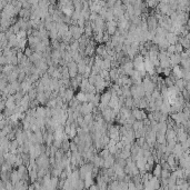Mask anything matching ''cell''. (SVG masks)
Segmentation results:
<instances>
[{
  "mask_svg": "<svg viewBox=\"0 0 190 190\" xmlns=\"http://www.w3.org/2000/svg\"><path fill=\"white\" fill-rule=\"evenodd\" d=\"M131 115L136 120H143V119L147 118V115L146 112L143 111V109H139L137 107H135V108L132 107L131 108Z\"/></svg>",
  "mask_w": 190,
  "mask_h": 190,
  "instance_id": "obj_1",
  "label": "cell"
},
{
  "mask_svg": "<svg viewBox=\"0 0 190 190\" xmlns=\"http://www.w3.org/2000/svg\"><path fill=\"white\" fill-rule=\"evenodd\" d=\"M146 20L148 25V30H156V28L158 27V20L155 15H148Z\"/></svg>",
  "mask_w": 190,
  "mask_h": 190,
  "instance_id": "obj_2",
  "label": "cell"
},
{
  "mask_svg": "<svg viewBox=\"0 0 190 190\" xmlns=\"http://www.w3.org/2000/svg\"><path fill=\"white\" fill-rule=\"evenodd\" d=\"M67 68H68V72H69V76L70 78H75L76 76L78 75V69H77V63L73 61H70L68 62L66 65Z\"/></svg>",
  "mask_w": 190,
  "mask_h": 190,
  "instance_id": "obj_3",
  "label": "cell"
},
{
  "mask_svg": "<svg viewBox=\"0 0 190 190\" xmlns=\"http://www.w3.org/2000/svg\"><path fill=\"white\" fill-rule=\"evenodd\" d=\"M169 62H170V67H173L176 65H180V62H181V56L180 54H171V55H169Z\"/></svg>",
  "mask_w": 190,
  "mask_h": 190,
  "instance_id": "obj_4",
  "label": "cell"
},
{
  "mask_svg": "<svg viewBox=\"0 0 190 190\" xmlns=\"http://www.w3.org/2000/svg\"><path fill=\"white\" fill-rule=\"evenodd\" d=\"M116 162V158L113 155L110 154L109 156H107L105 159H103V168H111L113 166V164Z\"/></svg>",
  "mask_w": 190,
  "mask_h": 190,
  "instance_id": "obj_5",
  "label": "cell"
},
{
  "mask_svg": "<svg viewBox=\"0 0 190 190\" xmlns=\"http://www.w3.org/2000/svg\"><path fill=\"white\" fill-rule=\"evenodd\" d=\"M164 38H166V40L168 41L169 44H176L177 41H178V36H176L175 33L170 32V31H168V32L166 33Z\"/></svg>",
  "mask_w": 190,
  "mask_h": 190,
  "instance_id": "obj_6",
  "label": "cell"
},
{
  "mask_svg": "<svg viewBox=\"0 0 190 190\" xmlns=\"http://www.w3.org/2000/svg\"><path fill=\"white\" fill-rule=\"evenodd\" d=\"M30 15H31V11H30V9H27V8H21L20 11L18 12L19 18H23L27 19V20L30 18Z\"/></svg>",
  "mask_w": 190,
  "mask_h": 190,
  "instance_id": "obj_7",
  "label": "cell"
},
{
  "mask_svg": "<svg viewBox=\"0 0 190 190\" xmlns=\"http://www.w3.org/2000/svg\"><path fill=\"white\" fill-rule=\"evenodd\" d=\"M161 170H162V167H161V164L159 162H157V164L155 166L154 164V168H152V176L155 177H157V178H160V173H161Z\"/></svg>",
  "mask_w": 190,
  "mask_h": 190,
  "instance_id": "obj_8",
  "label": "cell"
},
{
  "mask_svg": "<svg viewBox=\"0 0 190 190\" xmlns=\"http://www.w3.org/2000/svg\"><path fill=\"white\" fill-rule=\"evenodd\" d=\"M50 1L49 0H39L38 1V7L40 9H48V7L50 6Z\"/></svg>",
  "mask_w": 190,
  "mask_h": 190,
  "instance_id": "obj_9",
  "label": "cell"
},
{
  "mask_svg": "<svg viewBox=\"0 0 190 190\" xmlns=\"http://www.w3.org/2000/svg\"><path fill=\"white\" fill-rule=\"evenodd\" d=\"M75 98L77 99L78 101H79V103H86V92H84V91H79L77 93V95H76V97H75Z\"/></svg>",
  "mask_w": 190,
  "mask_h": 190,
  "instance_id": "obj_10",
  "label": "cell"
},
{
  "mask_svg": "<svg viewBox=\"0 0 190 190\" xmlns=\"http://www.w3.org/2000/svg\"><path fill=\"white\" fill-rule=\"evenodd\" d=\"M16 37L18 38V39H23V38H27V31L23 29H20L17 33H15Z\"/></svg>",
  "mask_w": 190,
  "mask_h": 190,
  "instance_id": "obj_11",
  "label": "cell"
},
{
  "mask_svg": "<svg viewBox=\"0 0 190 190\" xmlns=\"http://www.w3.org/2000/svg\"><path fill=\"white\" fill-rule=\"evenodd\" d=\"M109 155H110V152H109V150H108V148H106V147H105V148H103V149H101V151L99 152L98 156L105 159V158H106L107 156H109Z\"/></svg>",
  "mask_w": 190,
  "mask_h": 190,
  "instance_id": "obj_12",
  "label": "cell"
},
{
  "mask_svg": "<svg viewBox=\"0 0 190 190\" xmlns=\"http://www.w3.org/2000/svg\"><path fill=\"white\" fill-rule=\"evenodd\" d=\"M33 52V50H32V48L31 47H26L25 48V50H23V55L26 56V57H29L31 54Z\"/></svg>",
  "mask_w": 190,
  "mask_h": 190,
  "instance_id": "obj_13",
  "label": "cell"
},
{
  "mask_svg": "<svg viewBox=\"0 0 190 190\" xmlns=\"http://www.w3.org/2000/svg\"><path fill=\"white\" fill-rule=\"evenodd\" d=\"M89 189H98V186H97V185H93V183H92L91 186L89 187Z\"/></svg>",
  "mask_w": 190,
  "mask_h": 190,
  "instance_id": "obj_14",
  "label": "cell"
},
{
  "mask_svg": "<svg viewBox=\"0 0 190 190\" xmlns=\"http://www.w3.org/2000/svg\"><path fill=\"white\" fill-rule=\"evenodd\" d=\"M84 1H88V0H84Z\"/></svg>",
  "mask_w": 190,
  "mask_h": 190,
  "instance_id": "obj_15",
  "label": "cell"
}]
</instances>
